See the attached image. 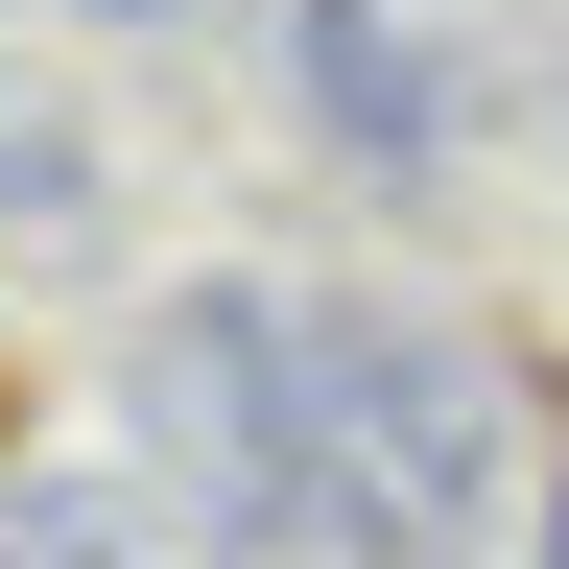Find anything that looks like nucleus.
<instances>
[{
    "mask_svg": "<svg viewBox=\"0 0 569 569\" xmlns=\"http://www.w3.org/2000/svg\"><path fill=\"white\" fill-rule=\"evenodd\" d=\"M119 24H142V0H119Z\"/></svg>",
    "mask_w": 569,
    "mask_h": 569,
    "instance_id": "4",
    "label": "nucleus"
},
{
    "mask_svg": "<svg viewBox=\"0 0 569 569\" xmlns=\"http://www.w3.org/2000/svg\"><path fill=\"white\" fill-rule=\"evenodd\" d=\"M546 569H569V475H546Z\"/></svg>",
    "mask_w": 569,
    "mask_h": 569,
    "instance_id": "3",
    "label": "nucleus"
},
{
    "mask_svg": "<svg viewBox=\"0 0 569 569\" xmlns=\"http://www.w3.org/2000/svg\"><path fill=\"white\" fill-rule=\"evenodd\" d=\"M309 403H332V546H356V569L475 546V498H498V380H475L451 332H309Z\"/></svg>",
    "mask_w": 569,
    "mask_h": 569,
    "instance_id": "1",
    "label": "nucleus"
},
{
    "mask_svg": "<svg viewBox=\"0 0 569 569\" xmlns=\"http://www.w3.org/2000/svg\"><path fill=\"white\" fill-rule=\"evenodd\" d=\"M284 96H309L356 167H427V142H451V71H427L403 0H284Z\"/></svg>",
    "mask_w": 569,
    "mask_h": 569,
    "instance_id": "2",
    "label": "nucleus"
}]
</instances>
